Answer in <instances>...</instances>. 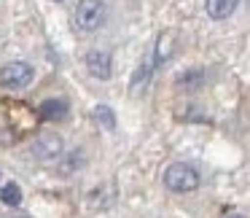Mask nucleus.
<instances>
[{"label":"nucleus","mask_w":250,"mask_h":218,"mask_svg":"<svg viewBox=\"0 0 250 218\" xmlns=\"http://www.w3.org/2000/svg\"><path fill=\"white\" fill-rule=\"evenodd\" d=\"M175 41H178V33L175 30H164L156 38V49H153V65H164V62L172 57L175 51Z\"/></svg>","instance_id":"0eeeda50"},{"label":"nucleus","mask_w":250,"mask_h":218,"mask_svg":"<svg viewBox=\"0 0 250 218\" xmlns=\"http://www.w3.org/2000/svg\"><path fill=\"white\" fill-rule=\"evenodd\" d=\"M54 3H62V0H54Z\"/></svg>","instance_id":"dca6fc26"},{"label":"nucleus","mask_w":250,"mask_h":218,"mask_svg":"<svg viewBox=\"0 0 250 218\" xmlns=\"http://www.w3.org/2000/svg\"><path fill=\"white\" fill-rule=\"evenodd\" d=\"M83 65H86L89 76L97 78V81H108V78L113 76V57L105 49H92L83 57Z\"/></svg>","instance_id":"39448f33"},{"label":"nucleus","mask_w":250,"mask_h":218,"mask_svg":"<svg viewBox=\"0 0 250 218\" xmlns=\"http://www.w3.org/2000/svg\"><path fill=\"white\" fill-rule=\"evenodd\" d=\"M151 76H153V62H140V65L135 67V73H132V81H129V89L132 94H140L146 92V87L151 84Z\"/></svg>","instance_id":"9b49d317"},{"label":"nucleus","mask_w":250,"mask_h":218,"mask_svg":"<svg viewBox=\"0 0 250 218\" xmlns=\"http://www.w3.org/2000/svg\"><path fill=\"white\" fill-rule=\"evenodd\" d=\"M30 151H33V156L38 159V162H57V159L65 153V140H62L57 132H41L33 140Z\"/></svg>","instance_id":"20e7f679"},{"label":"nucleus","mask_w":250,"mask_h":218,"mask_svg":"<svg viewBox=\"0 0 250 218\" xmlns=\"http://www.w3.org/2000/svg\"><path fill=\"white\" fill-rule=\"evenodd\" d=\"M205 70L202 67H186L183 73H178V78H175V84H178L180 89H186V92H196V89L205 87Z\"/></svg>","instance_id":"9d476101"},{"label":"nucleus","mask_w":250,"mask_h":218,"mask_svg":"<svg viewBox=\"0 0 250 218\" xmlns=\"http://www.w3.org/2000/svg\"><path fill=\"white\" fill-rule=\"evenodd\" d=\"M162 180L172 194H191V191H196L202 186L199 170L191 167V164H186V162H172L167 170H164Z\"/></svg>","instance_id":"f257e3e1"},{"label":"nucleus","mask_w":250,"mask_h":218,"mask_svg":"<svg viewBox=\"0 0 250 218\" xmlns=\"http://www.w3.org/2000/svg\"><path fill=\"white\" fill-rule=\"evenodd\" d=\"M57 167H60V173L62 175H73V173H78V170L86 164V153H83V148H73V151H65L60 159H57Z\"/></svg>","instance_id":"6e6552de"},{"label":"nucleus","mask_w":250,"mask_h":218,"mask_svg":"<svg viewBox=\"0 0 250 218\" xmlns=\"http://www.w3.org/2000/svg\"><path fill=\"white\" fill-rule=\"evenodd\" d=\"M35 81V67L24 60H14L6 62L3 70H0V84L11 92H19V89H27L30 84Z\"/></svg>","instance_id":"7ed1b4c3"},{"label":"nucleus","mask_w":250,"mask_h":218,"mask_svg":"<svg viewBox=\"0 0 250 218\" xmlns=\"http://www.w3.org/2000/svg\"><path fill=\"white\" fill-rule=\"evenodd\" d=\"M221 218H245V216H242V213H234V210H231V213H223Z\"/></svg>","instance_id":"4468645a"},{"label":"nucleus","mask_w":250,"mask_h":218,"mask_svg":"<svg viewBox=\"0 0 250 218\" xmlns=\"http://www.w3.org/2000/svg\"><path fill=\"white\" fill-rule=\"evenodd\" d=\"M38 116L49 124H57V121H65L70 116V103L65 97H49L38 105Z\"/></svg>","instance_id":"423d86ee"},{"label":"nucleus","mask_w":250,"mask_h":218,"mask_svg":"<svg viewBox=\"0 0 250 218\" xmlns=\"http://www.w3.org/2000/svg\"><path fill=\"white\" fill-rule=\"evenodd\" d=\"M239 0H205V11L210 19L221 22V19H229L234 11H237Z\"/></svg>","instance_id":"1a4fd4ad"},{"label":"nucleus","mask_w":250,"mask_h":218,"mask_svg":"<svg viewBox=\"0 0 250 218\" xmlns=\"http://www.w3.org/2000/svg\"><path fill=\"white\" fill-rule=\"evenodd\" d=\"M22 196H24L22 194V186L14 183V180H8V183L0 189V202H3L6 207H19V205H22Z\"/></svg>","instance_id":"f8f14e48"},{"label":"nucleus","mask_w":250,"mask_h":218,"mask_svg":"<svg viewBox=\"0 0 250 218\" xmlns=\"http://www.w3.org/2000/svg\"><path fill=\"white\" fill-rule=\"evenodd\" d=\"M17 218H27V216H17Z\"/></svg>","instance_id":"2eb2a0df"},{"label":"nucleus","mask_w":250,"mask_h":218,"mask_svg":"<svg viewBox=\"0 0 250 218\" xmlns=\"http://www.w3.org/2000/svg\"><path fill=\"white\" fill-rule=\"evenodd\" d=\"M108 17V8H105V0H78L73 19H76V27L81 33H97L105 24Z\"/></svg>","instance_id":"f03ea898"},{"label":"nucleus","mask_w":250,"mask_h":218,"mask_svg":"<svg viewBox=\"0 0 250 218\" xmlns=\"http://www.w3.org/2000/svg\"><path fill=\"white\" fill-rule=\"evenodd\" d=\"M94 119H97L100 127H105V130H116V113L110 105H97L94 108Z\"/></svg>","instance_id":"ddd939ff"}]
</instances>
